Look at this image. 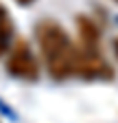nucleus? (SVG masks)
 Returning <instances> with one entry per match:
<instances>
[{"mask_svg": "<svg viewBox=\"0 0 118 123\" xmlns=\"http://www.w3.org/2000/svg\"><path fill=\"white\" fill-rule=\"evenodd\" d=\"M72 77L87 79V81H98V79L101 81H109V79H114V68L103 59L98 49H83V46H77Z\"/></svg>", "mask_w": 118, "mask_h": 123, "instance_id": "f03ea898", "label": "nucleus"}, {"mask_svg": "<svg viewBox=\"0 0 118 123\" xmlns=\"http://www.w3.org/2000/svg\"><path fill=\"white\" fill-rule=\"evenodd\" d=\"M112 46H114V53H116V57H118V37L112 42Z\"/></svg>", "mask_w": 118, "mask_h": 123, "instance_id": "0eeeda50", "label": "nucleus"}, {"mask_svg": "<svg viewBox=\"0 0 118 123\" xmlns=\"http://www.w3.org/2000/svg\"><path fill=\"white\" fill-rule=\"evenodd\" d=\"M13 33H16V24H13L9 9L0 5V57L7 55V51L13 44Z\"/></svg>", "mask_w": 118, "mask_h": 123, "instance_id": "39448f33", "label": "nucleus"}, {"mask_svg": "<svg viewBox=\"0 0 118 123\" xmlns=\"http://www.w3.org/2000/svg\"><path fill=\"white\" fill-rule=\"evenodd\" d=\"M16 2L20 7H31V5H35V0H16Z\"/></svg>", "mask_w": 118, "mask_h": 123, "instance_id": "423d86ee", "label": "nucleus"}, {"mask_svg": "<svg viewBox=\"0 0 118 123\" xmlns=\"http://www.w3.org/2000/svg\"><path fill=\"white\" fill-rule=\"evenodd\" d=\"M116 2H118V0H116Z\"/></svg>", "mask_w": 118, "mask_h": 123, "instance_id": "6e6552de", "label": "nucleus"}, {"mask_svg": "<svg viewBox=\"0 0 118 123\" xmlns=\"http://www.w3.org/2000/svg\"><path fill=\"white\" fill-rule=\"evenodd\" d=\"M35 40L39 44V51L46 62L48 75L55 81H64L72 77L75 70V55L77 46L68 37L66 29L53 18H44L35 26Z\"/></svg>", "mask_w": 118, "mask_h": 123, "instance_id": "f257e3e1", "label": "nucleus"}, {"mask_svg": "<svg viewBox=\"0 0 118 123\" xmlns=\"http://www.w3.org/2000/svg\"><path fill=\"white\" fill-rule=\"evenodd\" d=\"M7 73L22 81H37L39 79V64L31 51L28 42L18 40L7 51Z\"/></svg>", "mask_w": 118, "mask_h": 123, "instance_id": "7ed1b4c3", "label": "nucleus"}, {"mask_svg": "<svg viewBox=\"0 0 118 123\" xmlns=\"http://www.w3.org/2000/svg\"><path fill=\"white\" fill-rule=\"evenodd\" d=\"M77 31H79V40L83 49H98V42H101V29L98 24L90 18V15H77Z\"/></svg>", "mask_w": 118, "mask_h": 123, "instance_id": "20e7f679", "label": "nucleus"}]
</instances>
